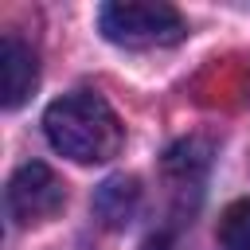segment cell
<instances>
[{
    "label": "cell",
    "instance_id": "cell-1",
    "mask_svg": "<svg viewBox=\"0 0 250 250\" xmlns=\"http://www.w3.org/2000/svg\"><path fill=\"white\" fill-rule=\"evenodd\" d=\"M43 133H47L51 148L70 156L74 164H102V160L117 156L121 137H125L109 102L90 90H74V94H62L59 102H51L43 113Z\"/></svg>",
    "mask_w": 250,
    "mask_h": 250
},
{
    "label": "cell",
    "instance_id": "cell-2",
    "mask_svg": "<svg viewBox=\"0 0 250 250\" xmlns=\"http://www.w3.org/2000/svg\"><path fill=\"white\" fill-rule=\"evenodd\" d=\"M98 27L109 43L129 47V51H152V47H172L188 35L184 16L172 4H145V0H117L102 4Z\"/></svg>",
    "mask_w": 250,
    "mask_h": 250
},
{
    "label": "cell",
    "instance_id": "cell-3",
    "mask_svg": "<svg viewBox=\"0 0 250 250\" xmlns=\"http://www.w3.org/2000/svg\"><path fill=\"white\" fill-rule=\"evenodd\" d=\"M66 203V184L43 164V160H27L12 172L8 180V215L16 227H39L51 223Z\"/></svg>",
    "mask_w": 250,
    "mask_h": 250
},
{
    "label": "cell",
    "instance_id": "cell-4",
    "mask_svg": "<svg viewBox=\"0 0 250 250\" xmlns=\"http://www.w3.org/2000/svg\"><path fill=\"white\" fill-rule=\"evenodd\" d=\"M35 82H39V66H35L31 47L8 31L0 43V102H4V109L23 105L27 94L35 90Z\"/></svg>",
    "mask_w": 250,
    "mask_h": 250
},
{
    "label": "cell",
    "instance_id": "cell-5",
    "mask_svg": "<svg viewBox=\"0 0 250 250\" xmlns=\"http://www.w3.org/2000/svg\"><path fill=\"white\" fill-rule=\"evenodd\" d=\"M207 164H211V145L199 141V137H188V141H176L168 152H164V180L176 195H199L203 191V180H207Z\"/></svg>",
    "mask_w": 250,
    "mask_h": 250
},
{
    "label": "cell",
    "instance_id": "cell-6",
    "mask_svg": "<svg viewBox=\"0 0 250 250\" xmlns=\"http://www.w3.org/2000/svg\"><path fill=\"white\" fill-rule=\"evenodd\" d=\"M141 207V184L133 176H109L94 191V215L105 230H121Z\"/></svg>",
    "mask_w": 250,
    "mask_h": 250
},
{
    "label": "cell",
    "instance_id": "cell-7",
    "mask_svg": "<svg viewBox=\"0 0 250 250\" xmlns=\"http://www.w3.org/2000/svg\"><path fill=\"white\" fill-rule=\"evenodd\" d=\"M219 246L223 250H250V199H234L219 215Z\"/></svg>",
    "mask_w": 250,
    "mask_h": 250
},
{
    "label": "cell",
    "instance_id": "cell-8",
    "mask_svg": "<svg viewBox=\"0 0 250 250\" xmlns=\"http://www.w3.org/2000/svg\"><path fill=\"white\" fill-rule=\"evenodd\" d=\"M141 250H180V246H176V238H172L168 230H160V234H148Z\"/></svg>",
    "mask_w": 250,
    "mask_h": 250
}]
</instances>
